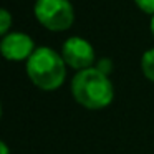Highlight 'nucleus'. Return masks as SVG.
Listing matches in <instances>:
<instances>
[{"mask_svg": "<svg viewBox=\"0 0 154 154\" xmlns=\"http://www.w3.org/2000/svg\"><path fill=\"white\" fill-rule=\"evenodd\" d=\"M27 76L40 90L55 91L66 80V63L53 48L38 47L27 60Z\"/></svg>", "mask_w": 154, "mask_h": 154, "instance_id": "obj_2", "label": "nucleus"}, {"mask_svg": "<svg viewBox=\"0 0 154 154\" xmlns=\"http://www.w3.org/2000/svg\"><path fill=\"white\" fill-rule=\"evenodd\" d=\"M96 68L109 76V71H111V60H100V63L96 65Z\"/></svg>", "mask_w": 154, "mask_h": 154, "instance_id": "obj_9", "label": "nucleus"}, {"mask_svg": "<svg viewBox=\"0 0 154 154\" xmlns=\"http://www.w3.org/2000/svg\"><path fill=\"white\" fill-rule=\"evenodd\" d=\"M33 14L38 23L51 32H65L75 22V10L70 0H37Z\"/></svg>", "mask_w": 154, "mask_h": 154, "instance_id": "obj_3", "label": "nucleus"}, {"mask_svg": "<svg viewBox=\"0 0 154 154\" xmlns=\"http://www.w3.org/2000/svg\"><path fill=\"white\" fill-rule=\"evenodd\" d=\"M0 154H10V149H8V146H7V143H0Z\"/></svg>", "mask_w": 154, "mask_h": 154, "instance_id": "obj_10", "label": "nucleus"}, {"mask_svg": "<svg viewBox=\"0 0 154 154\" xmlns=\"http://www.w3.org/2000/svg\"><path fill=\"white\" fill-rule=\"evenodd\" d=\"M35 50V42L23 32H10L0 42V51L8 61H27Z\"/></svg>", "mask_w": 154, "mask_h": 154, "instance_id": "obj_5", "label": "nucleus"}, {"mask_svg": "<svg viewBox=\"0 0 154 154\" xmlns=\"http://www.w3.org/2000/svg\"><path fill=\"white\" fill-rule=\"evenodd\" d=\"M70 88L73 100L90 111L104 109L114 100V86L109 76L96 66L76 71Z\"/></svg>", "mask_w": 154, "mask_h": 154, "instance_id": "obj_1", "label": "nucleus"}, {"mask_svg": "<svg viewBox=\"0 0 154 154\" xmlns=\"http://www.w3.org/2000/svg\"><path fill=\"white\" fill-rule=\"evenodd\" d=\"M141 71L146 76V80L154 83V48H149L143 53V57H141Z\"/></svg>", "mask_w": 154, "mask_h": 154, "instance_id": "obj_6", "label": "nucleus"}, {"mask_svg": "<svg viewBox=\"0 0 154 154\" xmlns=\"http://www.w3.org/2000/svg\"><path fill=\"white\" fill-rule=\"evenodd\" d=\"M10 27H12V15L7 8H2L0 10V35L5 37L7 33H10Z\"/></svg>", "mask_w": 154, "mask_h": 154, "instance_id": "obj_7", "label": "nucleus"}, {"mask_svg": "<svg viewBox=\"0 0 154 154\" xmlns=\"http://www.w3.org/2000/svg\"><path fill=\"white\" fill-rule=\"evenodd\" d=\"M151 33H152V37H154V15L151 17Z\"/></svg>", "mask_w": 154, "mask_h": 154, "instance_id": "obj_11", "label": "nucleus"}, {"mask_svg": "<svg viewBox=\"0 0 154 154\" xmlns=\"http://www.w3.org/2000/svg\"><path fill=\"white\" fill-rule=\"evenodd\" d=\"M134 4L137 5L141 12L151 15V17L154 15V0H134Z\"/></svg>", "mask_w": 154, "mask_h": 154, "instance_id": "obj_8", "label": "nucleus"}, {"mask_svg": "<svg viewBox=\"0 0 154 154\" xmlns=\"http://www.w3.org/2000/svg\"><path fill=\"white\" fill-rule=\"evenodd\" d=\"M61 57H63L66 66L76 71L86 70L94 65L96 53L94 48L86 38L83 37H70L61 45Z\"/></svg>", "mask_w": 154, "mask_h": 154, "instance_id": "obj_4", "label": "nucleus"}]
</instances>
